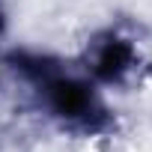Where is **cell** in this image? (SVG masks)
Wrapping results in <instances>:
<instances>
[{
	"label": "cell",
	"mask_w": 152,
	"mask_h": 152,
	"mask_svg": "<svg viewBox=\"0 0 152 152\" xmlns=\"http://www.w3.org/2000/svg\"><path fill=\"white\" fill-rule=\"evenodd\" d=\"M51 107L60 116H84L90 110V90L78 81H48Z\"/></svg>",
	"instance_id": "1"
},
{
	"label": "cell",
	"mask_w": 152,
	"mask_h": 152,
	"mask_svg": "<svg viewBox=\"0 0 152 152\" xmlns=\"http://www.w3.org/2000/svg\"><path fill=\"white\" fill-rule=\"evenodd\" d=\"M128 60H131V48L125 42H116L113 39V42H107L102 48V54L96 60V75L102 81H113V78H119V75L125 72Z\"/></svg>",
	"instance_id": "2"
}]
</instances>
